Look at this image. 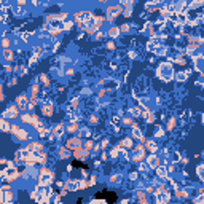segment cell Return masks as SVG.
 Wrapping results in <instances>:
<instances>
[{
    "mask_svg": "<svg viewBox=\"0 0 204 204\" xmlns=\"http://www.w3.org/2000/svg\"><path fill=\"white\" fill-rule=\"evenodd\" d=\"M158 75H159V76H161V75H164V76H163V80L169 81V80L172 78V75H174V72H172V67H171V64L163 62V65H159V69H158Z\"/></svg>",
    "mask_w": 204,
    "mask_h": 204,
    "instance_id": "obj_1",
    "label": "cell"
},
{
    "mask_svg": "<svg viewBox=\"0 0 204 204\" xmlns=\"http://www.w3.org/2000/svg\"><path fill=\"white\" fill-rule=\"evenodd\" d=\"M3 116H5V118H16L18 116V108L16 107H8L5 112H3Z\"/></svg>",
    "mask_w": 204,
    "mask_h": 204,
    "instance_id": "obj_2",
    "label": "cell"
},
{
    "mask_svg": "<svg viewBox=\"0 0 204 204\" xmlns=\"http://www.w3.org/2000/svg\"><path fill=\"white\" fill-rule=\"evenodd\" d=\"M80 145H81V140H80L78 137H72V139L69 140V147H72V148L80 147Z\"/></svg>",
    "mask_w": 204,
    "mask_h": 204,
    "instance_id": "obj_3",
    "label": "cell"
},
{
    "mask_svg": "<svg viewBox=\"0 0 204 204\" xmlns=\"http://www.w3.org/2000/svg\"><path fill=\"white\" fill-rule=\"evenodd\" d=\"M120 32H121V30H120L118 27H110V30H108V35H110L112 38H116V37L120 35Z\"/></svg>",
    "mask_w": 204,
    "mask_h": 204,
    "instance_id": "obj_4",
    "label": "cell"
},
{
    "mask_svg": "<svg viewBox=\"0 0 204 204\" xmlns=\"http://www.w3.org/2000/svg\"><path fill=\"white\" fill-rule=\"evenodd\" d=\"M16 102H18V105H21V107H23V105L27 104V97H25V96H19L16 99Z\"/></svg>",
    "mask_w": 204,
    "mask_h": 204,
    "instance_id": "obj_5",
    "label": "cell"
},
{
    "mask_svg": "<svg viewBox=\"0 0 204 204\" xmlns=\"http://www.w3.org/2000/svg\"><path fill=\"white\" fill-rule=\"evenodd\" d=\"M0 129L2 131H8L10 129V125L5 121V120H0Z\"/></svg>",
    "mask_w": 204,
    "mask_h": 204,
    "instance_id": "obj_6",
    "label": "cell"
},
{
    "mask_svg": "<svg viewBox=\"0 0 204 204\" xmlns=\"http://www.w3.org/2000/svg\"><path fill=\"white\" fill-rule=\"evenodd\" d=\"M43 113H45L46 116H50L51 113H53V107H50V105H45V107H43Z\"/></svg>",
    "mask_w": 204,
    "mask_h": 204,
    "instance_id": "obj_7",
    "label": "cell"
},
{
    "mask_svg": "<svg viewBox=\"0 0 204 204\" xmlns=\"http://www.w3.org/2000/svg\"><path fill=\"white\" fill-rule=\"evenodd\" d=\"M5 59L6 61H11L13 59V54H11V51H10V50H5Z\"/></svg>",
    "mask_w": 204,
    "mask_h": 204,
    "instance_id": "obj_8",
    "label": "cell"
},
{
    "mask_svg": "<svg viewBox=\"0 0 204 204\" xmlns=\"http://www.w3.org/2000/svg\"><path fill=\"white\" fill-rule=\"evenodd\" d=\"M121 144L125 145V147H131V145H132V142H131V139H123Z\"/></svg>",
    "mask_w": 204,
    "mask_h": 204,
    "instance_id": "obj_9",
    "label": "cell"
},
{
    "mask_svg": "<svg viewBox=\"0 0 204 204\" xmlns=\"http://www.w3.org/2000/svg\"><path fill=\"white\" fill-rule=\"evenodd\" d=\"M18 3H19V5H24V3H25V0H18Z\"/></svg>",
    "mask_w": 204,
    "mask_h": 204,
    "instance_id": "obj_10",
    "label": "cell"
},
{
    "mask_svg": "<svg viewBox=\"0 0 204 204\" xmlns=\"http://www.w3.org/2000/svg\"><path fill=\"white\" fill-rule=\"evenodd\" d=\"M101 2H108V0H101Z\"/></svg>",
    "mask_w": 204,
    "mask_h": 204,
    "instance_id": "obj_11",
    "label": "cell"
}]
</instances>
